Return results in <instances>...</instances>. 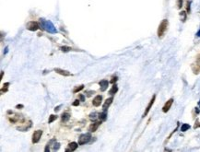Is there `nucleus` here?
Returning a JSON list of instances; mask_svg holds the SVG:
<instances>
[{"label": "nucleus", "mask_w": 200, "mask_h": 152, "mask_svg": "<svg viewBox=\"0 0 200 152\" xmlns=\"http://www.w3.org/2000/svg\"><path fill=\"white\" fill-rule=\"evenodd\" d=\"M167 28H168V20L167 19H163L162 21V23L160 24L159 26V29H158V36L160 38H162L165 32L167 30Z\"/></svg>", "instance_id": "1"}, {"label": "nucleus", "mask_w": 200, "mask_h": 152, "mask_svg": "<svg viewBox=\"0 0 200 152\" xmlns=\"http://www.w3.org/2000/svg\"><path fill=\"white\" fill-rule=\"evenodd\" d=\"M41 26L42 27V29H44L45 30H47V32H49L51 33L56 32V30L54 28V26L52 24V22H50V21H42Z\"/></svg>", "instance_id": "2"}, {"label": "nucleus", "mask_w": 200, "mask_h": 152, "mask_svg": "<svg viewBox=\"0 0 200 152\" xmlns=\"http://www.w3.org/2000/svg\"><path fill=\"white\" fill-rule=\"evenodd\" d=\"M91 138V134H83L79 136L78 138V145H84V144L89 142V140Z\"/></svg>", "instance_id": "3"}, {"label": "nucleus", "mask_w": 200, "mask_h": 152, "mask_svg": "<svg viewBox=\"0 0 200 152\" xmlns=\"http://www.w3.org/2000/svg\"><path fill=\"white\" fill-rule=\"evenodd\" d=\"M42 135V130H36L34 131V133L32 135V143H38L40 141V138Z\"/></svg>", "instance_id": "4"}, {"label": "nucleus", "mask_w": 200, "mask_h": 152, "mask_svg": "<svg viewBox=\"0 0 200 152\" xmlns=\"http://www.w3.org/2000/svg\"><path fill=\"white\" fill-rule=\"evenodd\" d=\"M27 29L31 32H35L39 29V24L36 21H30L28 24H27Z\"/></svg>", "instance_id": "5"}, {"label": "nucleus", "mask_w": 200, "mask_h": 152, "mask_svg": "<svg viewBox=\"0 0 200 152\" xmlns=\"http://www.w3.org/2000/svg\"><path fill=\"white\" fill-rule=\"evenodd\" d=\"M101 101H103V97H101V95H97L95 98L93 99L92 100V104L94 105L95 107H99L101 103Z\"/></svg>", "instance_id": "6"}, {"label": "nucleus", "mask_w": 200, "mask_h": 152, "mask_svg": "<svg viewBox=\"0 0 200 152\" xmlns=\"http://www.w3.org/2000/svg\"><path fill=\"white\" fill-rule=\"evenodd\" d=\"M101 121H99V122H94L93 124H91V126H89V131L91 132V133L92 132H95L98 129V127L101 126Z\"/></svg>", "instance_id": "7"}, {"label": "nucleus", "mask_w": 200, "mask_h": 152, "mask_svg": "<svg viewBox=\"0 0 200 152\" xmlns=\"http://www.w3.org/2000/svg\"><path fill=\"white\" fill-rule=\"evenodd\" d=\"M100 89H101V91H105L106 89H108V86H109V82H108V80H101L100 81Z\"/></svg>", "instance_id": "8"}, {"label": "nucleus", "mask_w": 200, "mask_h": 152, "mask_svg": "<svg viewBox=\"0 0 200 152\" xmlns=\"http://www.w3.org/2000/svg\"><path fill=\"white\" fill-rule=\"evenodd\" d=\"M172 102H174V99H170L169 100L167 101V102L165 103V105H164V106H163V108H162V111H163V112H167L168 111L170 110L171 106L172 105Z\"/></svg>", "instance_id": "9"}, {"label": "nucleus", "mask_w": 200, "mask_h": 152, "mask_svg": "<svg viewBox=\"0 0 200 152\" xmlns=\"http://www.w3.org/2000/svg\"><path fill=\"white\" fill-rule=\"evenodd\" d=\"M155 99H156V96L154 95L153 97H152V99H151V100L150 101V103H148V105L147 106V108H146V111H145V112H144V114H143V116H146L148 114V112H150V108L152 107V105H153V103H154V101H155Z\"/></svg>", "instance_id": "10"}, {"label": "nucleus", "mask_w": 200, "mask_h": 152, "mask_svg": "<svg viewBox=\"0 0 200 152\" xmlns=\"http://www.w3.org/2000/svg\"><path fill=\"white\" fill-rule=\"evenodd\" d=\"M54 71H56V73H58V74H60V75H62V76H65V77L71 76V73H70V72L66 71V70H63L61 68H56V69H54Z\"/></svg>", "instance_id": "11"}, {"label": "nucleus", "mask_w": 200, "mask_h": 152, "mask_svg": "<svg viewBox=\"0 0 200 152\" xmlns=\"http://www.w3.org/2000/svg\"><path fill=\"white\" fill-rule=\"evenodd\" d=\"M113 100V97H111V98H109V99H107L106 100H105V102H104L103 106V111H107V109L109 108V106L112 104Z\"/></svg>", "instance_id": "12"}, {"label": "nucleus", "mask_w": 200, "mask_h": 152, "mask_svg": "<svg viewBox=\"0 0 200 152\" xmlns=\"http://www.w3.org/2000/svg\"><path fill=\"white\" fill-rule=\"evenodd\" d=\"M70 119V114H68V112H65V114H62V122H68V121Z\"/></svg>", "instance_id": "13"}, {"label": "nucleus", "mask_w": 200, "mask_h": 152, "mask_svg": "<svg viewBox=\"0 0 200 152\" xmlns=\"http://www.w3.org/2000/svg\"><path fill=\"white\" fill-rule=\"evenodd\" d=\"M68 146H69V149L71 150V151H74V150H76L77 149L78 144L76 143V142H72V143H70Z\"/></svg>", "instance_id": "14"}, {"label": "nucleus", "mask_w": 200, "mask_h": 152, "mask_svg": "<svg viewBox=\"0 0 200 152\" xmlns=\"http://www.w3.org/2000/svg\"><path fill=\"white\" fill-rule=\"evenodd\" d=\"M117 91H118V88H117V86H116V85L113 84V86L112 87V89H110L109 93H110V94H111V95H115V93L117 92Z\"/></svg>", "instance_id": "15"}, {"label": "nucleus", "mask_w": 200, "mask_h": 152, "mask_svg": "<svg viewBox=\"0 0 200 152\" xmlns=\"http://www.w3.org/2000/svg\"><path fill=\"white\" fill-rule=\"evenodd\" d=\"M99 118L101 119V121H105L107 118V112L106 111H103V112H101V114H99Z\"/></svg>", "instance_id": "16"}, {"label": "nucleus", "mask_w": 200, "mask_h": 152, "mask_svg": "<svg viewBox=\"0 0 200 152\" xmlns=\"http://www.w3.org/2000/svg\"><path fill=\"white\" fill-rule=\"evenodd\" d=\"M60 50L64 53H68V52H69V51H71L72 49L70 47H68V46H62V47L60 48Z\"/></svg>", "instance_id": "17"}, {"label": "nucleus", "mask_w": 200, "mask_h": 152, "mask_svg": "<svg viewBox=\"0 0 200 152\" xmlns=\"http://www.w3.org/2000/svg\"><path fill=\"white\" fill-rule=\"evenodd\" d=\"M98 118V114L96 112H92V114H89V119L91 121H96V119Z\"/></svg>", "instance_id": "18"}, {"label": "nucleus", "mask_w": 200, "mask_h": 152, "mask_svg": "<svg viewBox=\"0 0 200 152\" xmlns=\"http://www.w3.org/2000/svg\"><path fill=\"white\" fill-rule=\"evenodd\" d=\"M84 89V85H80V86H77V88H75L74 89V91H73V92L74 93H77V92H78V91H80L81 89Z\"/></svg>", "instance_id": "19"}, {"label": "nucleus", "mask_w": 200, "mask_h": 152, "mask_svg": "<svg viewBox=\"0 0 200 152\" xmlns=\"http://www.w3.org/2000/svg\"><path fill=\"white\" fill-rule=\"evenodd\" d=\"M189 128H190V126H189V124H183V126H182V127H181V131L185 132V131H186L187 129H189Z\"/></svg>", "instance_id": "20"}, {"label": "nucleus", "mask_w": 200, "mask_h": 152, "mask_svg": "<svg viewBox=\"0 0 200 152\" xmlns=\"http://www.w3.org/2000/svg\"><path fill=\"white\" fill-rule=\"evenodd\" d=\"M57 119V116L56 115H54V114H52V115H50V117H49V120H48V123L49 124H51V123H53L54 120H56Z\"/></svg>", "instance_id": "21"}, {"label": "nucleus", "mask_w": 200, "mask_h": 152, "mask_svg": "<svg viewBox=\"0 0 200 152\" xmlns=\"http://www.w3.org/2000/svg\"><path fill=\"white\" fill-rule=\"evenodd\" d=\"M7 86H9V83H6V84L3 85V88L1 89V93H4V91L6 92L7 91Z\"/></svg>", "instance_id": "22"}, {"label": "nucleus", "mask_w": 200, "mask_h": 152, "mask_svg": "<svg viewBox=\"0 0 200 152\" xmlns=\"http://www.w3.org/2000/svg\"><path fill=\"white\" fill-rule=\"evenodd\" d=\"M177 7L178 9H181L183 7V0H177Z\"/></svg>", "instance_id": "23"}, {"label": "nucleus", "mask_w": 200, "mask_h": 152, "mask_svg": "<svg viewBox=\"0 0 200 152\" xmlns=\"http://www.w3.org/2000/svg\"><path fill=\"white\" fill-rule=\"evenodd\" d=\"M59 146H60L59 143H56V144H54V150H58V149H59Z\"/></svg>", "instance_id": "24"}, {"label": "nucleus", "mask_w": 200, "mask_h": 152, "mask_svg": "<svg viewBox=\"0 0 200 152\" xmlns=\"http://www.w3.org/2000/svg\"><path fill=\"white\" fill-rule=\"evenodd\" d=\"M86 94H87L88 97H91L92 94H94V91H86Z\"/></svg>", "instance_id": "25"}, {"label": "nucleus", "mask_w": 200, "mask_h": 152, "mask_svg": "<svg viewBox=\"0 0 200 152\" xmlns=\"http://www.w3.org/2000/svg\"><path fill=\"white\" fill-rule=\"evenodd\" d=\"M79 101L80 100H76L75 101L73 102V106H77L78 104H79Z\"/></svg>", "instance_id": "26"}, {"label": "nucleus", "mask_w": 200, "mask_h": 152, "mask_svg": "<svg viewBox=\"0 0 200 152\" xmlns=\"http://www.w3.org/2000/svg\"><path fill=\"white\" fill-rule=\"evenodd\" d=\"M79 99H80V101H84V100H85V97H84V95L79 94Z\"/></svg>", "instance_id": "27"}, {"label": "nucleus", "mask_w": 200, "mask_h": 152, "mask_svg": "<svg viewBox=\"0 0 200 152\" xmlns=\"http://www.w3.org/2000/svg\"><path fill=\"white\" fill-rule=\"evenodd\" d=\"M187 11L188 12H190V1L187 2Z\"/></svg>", "instance_id": "28"}, {"label": "nucleus", "mask_w": 200, "mask_h": 152, "mask_svg": "<svg viewBox=\"0 0 200 152\" xmlns=\"http://www.w3.org/2000/svg\"><path fill=\"white\" fill-rule=\"evenodd\" d=\"M116 80H117V77H113L111 82H112L113 84H115V82H116Z\"/></svg>", "instance_id": "29"}, {"label": "nucleus", "mask_w": 200, "mask_h": 152, "mask_svg": "<svg viewBox=\"0 0 200 152\" xmlns=\"http://www.w3.org/2000/svg\"><path fill=\"white\" fill-rule=\"evenodd\" d=\"M197 67H200V56L197 58Z\"/></svg>", "instance_id": "30"}, {"label": "nucleus", "mask_w": 200, "mask_h": 152, "mask_svg": "<svg viewBox=\"0 0 200 152\" xmlns=\"http://www.w3.org/2000/svg\"><path fill=\"white\" fill-rule=\"evenodd\" d=\"M45 152H48V151H50V147H49V144L48 145L46 146V147H45V150H44Z\"/></svg>", "instance_id": "31"}, {"label": "nucleus", "mask_w": 200, "mask_h": 152, "mask_svg": "<svg viewBox=\"0 0 200 152\" xmlns=\"http://www.w3.org/2000/svg\"><path fill=\"white\" fill-rule=\"evenodd\" d=\"M23 105H17V109H19V108H22Z\"/></svg>", "instance_id": "32"}, {"label": "nucleus", "mask_w": 200, "mask_h": 152, "mask_svg": "<svg viewBox=\"0 0 200 152\" xmlns=\"http://www.w3.org/2000/svg\"><path fill=\"white\" fill-rule=\"evenodd\" d=\"M197 36H199V37H200V30L197 32Z\"/></svg>", "instance_id": "33"}]
</instances>
